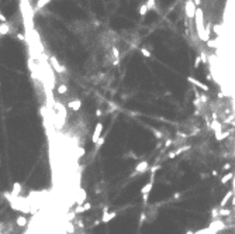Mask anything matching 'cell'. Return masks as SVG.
<instances>
[{
    "label": "cell",
    "mask_w": 235,
    "mask_h": 234,
    "mask_svg": "<svg viewBox=\"0 0 235 234\" xmlns=\"http://www.w3.org/2000/svg\"><path fill=\"white\" fill-rule=\"evenodd\" d=\"M184 11H186V16H187L189 19H193V17H196L197 7L194 6L193 0H187V2H186V5H184Z\"/></svg>",
    "instance_id": "1"
},
{
    "label": "cell",
    "mask_w": 235,
    "mask_h": 234,
    "mask_svg": "<svg viewBox=\"0 0 235 234\" xmlns=\"http://www.w3.org/2000/svg\"><path fill=\"white\" fill-rule=\"evenodd\" d=\"M148 6L147 5H139L138 6V13H139V16H145V14L148 13Z\"/></svg>",
    "instance_id": "2"
},
{
    "label": "cell",
    "mask_w": 235,
    "mask_h": 234,
    "mask_svg": "<svg viewBox=\"0 0 235 234\" xmlns=\"http://www.w3.org/2000/svg\"><path fill=\"white\" fill-rule=\"evenodd\" d=\"M9 31H10V27H9V24L7 23H1V35H4V34H9Z\"/></svg>",
    "instance_id": "3"
},
{
    "label": "cell",
    "mask_w": 235,
    "mask_h": 234,
    "mask_svg": "<svg viewBox=\"0 0 235 234\" xmlns=\"http://www.w3.org/2000/svg\"><path fill=\"white\" fill-rule=\"evenodd\" d=\"M147 6H148V9H155V7H156V5H155V0H148Z\"/></svg>",
    "instance_id": "4"
},
{
    "label": "cell",
    "mask_w": 235,
    "mask_h": 234,
    "mask_svg": "<svg viewBox=\"0 0 235 234\" xmlns=\"http://www.w3.org/2000/svg\"><path fill=\"white\" fill-rule=\"evenodd\" d=\"M48 2H49V0H38V3H37V7H40V9H41L42 6H44V5H46Z\"/></svg>",
    "instance_id": "5"
},
{
    "label": "cell",
    "mask_w": 235,
    "mask_h": 234,
    "mask_svg": "<svg viewBox=\"0 0 235 234\" xmlns=\"http://www.w3.org/2000/svg\"><path fill=\"white\" fill-rule=\"evenodd\" d=\"M141 52H142L144 56H151V52H149L148 50H145V48H141Z\"/></svg>",
    "instance_id": "6"
}]
</instances>
